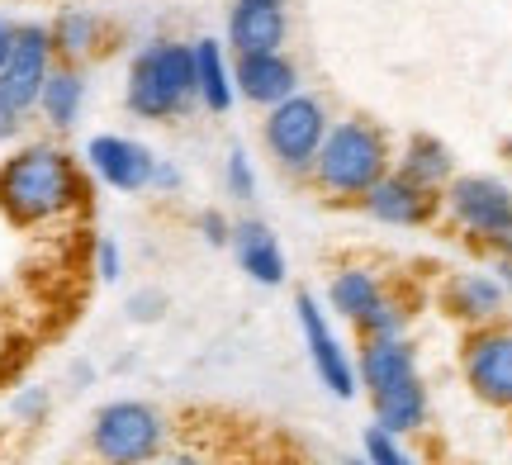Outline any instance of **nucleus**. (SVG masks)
Wrapping results in <instances>:
<instances>
[{"label":"nucleus","instance_id":"34","mask_svg":"<svg viewBox=\"0 0 512 465\" xmlns=\"http://www.w3.org/2000/svg\"><path fill=\"white\" fill-rule=\"evenodd\" d=\"M162 465H204L195 451H162Z\"/></svg>","mask_w":512,"mask_h":465},{"label":"nucleus","instance_id":"16","mask_svg":"<svg viewBox=\"0 0 512 465\" xmlns=\"http://www.w3.org/2000/svg\"><path fill=\"white\" fill-rule=\"evenodd\" d=\"M370 399V423L384 432H394V437H418L427 423H432V390H427V380L418 375H408L399 385H384V390L366 394Z\"/></svg>","mask_w":512,"mask_h":465},{"label":"nucleus","instance_id":"30","mask_svg":"<svg viewBox=\"0 0 512 465\" xmlns=\"http://www.w3.org/2000/svg\"><path fill=\"white\" fill-rule=\"evenodd\" d=\"M185 171L171 162V157H157V171H152V195H181Z\"/></svg>","mask_w":512,"mask_h":465},{"label":"nucleus","instance_id":"31","mask_svg":"<svg viewBox=\"0 0 512 465\" xmlns=\"http://www.w3.org/2000/svg\"><path fill=\"white\" fill-rule=\"evenodd\" d=\"M19 133H24V114L0 100V143H19Z\"/></svg>","mask_w":512,"mask_h":465},{"label":"nucleus","instance_id":"5","mask_svg":"<svg viewBox=\"0 0 512 465\" xmlns=\"http://www.w3.org/2000/svg\"><path fill=\"white\" fill-rule=\"evenodd\" d=\"M441 224L479 252H494L512 233V186L489 171H456L441 190Z\"/></svg>","mask_w":512,"mask_h":465},{"label":"nucleus","instance_id":"23","mask_svg":"<svg viewBox=\"0 0 512 465\" xmlns=\"http://www.w3.org/2000/svg\"><path fill=\"white\" fill-rule=\"evenodd\" d=\"M408 323H413V304L389 285L366 314L351 323V333H356V342H375V337H408Z\"/></svg>","mask_w":512,"mask_h":465},{"label":"nucleus","instance_id":"27","mask_svg":"<svg viewBox=\"0 0 512 465\" xmlns=\"http://www.w3.org/2000/svg\"><path fill=\"white\" fill-rule=\"evenodd\" d=\"M128 323H162L166 318V295L157 290V285H143V290H133L124 304Z\"/></svg>","mask_w":512,"mask_h":465},{"label":"nucleus","instance_id":"14","mask_svg":"<svg viewBox=\"0 0 512 465\" xmlns=\"http://www.w3.org/2000/svg\"><path fill=\"white\" fill-rule=\"evenodd\" d=\"M228 252L238 261V271L252 285H285L290 276V261H285V247H280V233L261 219H233V238H228Z\"/></svg>","mask_w":512,"mask_h":465},{"label":"nucleus","instance_id":"26","mask_svg":"<svg viewBox=\"0 0 512 465\" xmlns=\"http://www.w3.org/2000/svg\"><path fill=\"white\" fill-rule=\"evenodd\" d=\"M223 190L238 205H252L256 200V167H252V157H247V148H228V157H223Z\"/></svg>","mask_w":512,"mask_h":465},{"label":"nucleus","instance_id":"36","mask_svg":"<svg viewBox=\"0 0 512 465\" xmlns=\"http://www.w3.org/2000/svg\"><path fill=\"white\" fill-rule=\"evenodd\" d=\"M494 271H498V276H503V280H508V295H512V266H503V261H494Z\"/></svg>","mask_w":512,"mask_h":465},{"label":"nucleus","instance_id":"37","mask_svg":"<svg viewBox=\"0 0 512 465\" xmlns=\"http://www.w3.org/2000/svg\"><path fill=\"white\" fill-rule=\"evenodd\" d=\"M503 162L512 167V138H503Z\"/></svg>","mask_w":512,"mask_h":465},{"label":"nucleus","instance_id":"33","mask_svg":"<svg viewBox=\"0 0 512 465\" xmlns=\"http://www.w3.org/2000/svg\"><path fill=\"white\" fill-rule=\"evenodd\" d=\"M67 380H72V390H86L95 380V366L91 361H72V371H67Z\"/></svg>","mask_w":512,"mask_h":465},{"label":"nucleus","instance_id":"35","mask_svg":"<svg viewBox=\"0 0 512 465\" xmlns=\"http://www.w3.org/2000/svg\"><path fill=\"white\" fill-rule=\"evenodd\" d=\"M489 257H494V261H503V266H512V233H508V238H503V242H498V247H494V252H489Z\"/></svg>","mask_w":512,"mask_h":465},{"label":"nucleus","instance_id":"24","mask_svg":"<svg viewBox=\"0 0 512 465\" xmlns=\"http://www.w3.org/2000/svg\"><path fill=\"white\" fill-rule=\"evenodd\" d=\"M361 461L366 465H418V456H413V447H408L403 437H394V432H384L370 423V428L361 432Z\"/></svg>","mask_w":512,"mask_h":465},{"label":"nucleus","instance_id":"19","mask_svg":"<svg viewBox=\"0 0 512 465\" xmlns=\"http://www.w3.org/2000/svg\"><path fill=\"white\" fill-rule=\"evenodd\" d=\"M86 100H91V81H86V72L72 67V62H57L53 76L43 81V95H38L34 114L43 119V129L57 138V133H72L76 124H81Z\"/></svg>","mask_w":512,"mask_h":465},{"label":"nucleus","instance_id":"1","mask_svg":"<svg viewBox=\"0 0 512 465\" xmlns=\"http://www.w3.org/2000/svg\"><path fill=\"white\" fill-rule=\"evenodd\" d=\"M91 209V176L57 138H19L0 157V219L19 233L57 228Z\"/></svg>","mask_w":512,"mask_h":465},{"label":"nucleus","instance_id":"18","mask_svg":"<svg viewBox=\"0 0 512 465\" xmlns=\"http://www.w3.org/2000/svg\"><path fill=\"white\" fill-rule=\"evenodd\" d=\"M48 34H53V53L57 62H91L95 53H105V43H110V24L100 10L91 5H62L53 19H48Z\"/></svg>","mask_w":512,"mask_h":465},{"label":"nucleus","instance_id":"25","mask_svg":"<svg viewBox=\"0 0 512 465\" xmlns=\"http://www.w3.org/2000/svg\"><path fill=\"white\" fill-rule=\"evenodd\" d=\"M48 413H53V390H48V385H19V390L10 394V418H15L19 428L48 423Z\"/></svg>","mask_w":512,"mask_h":465},{"label":"nucleus","instance_id":"28","mask_svg":"<svg viewBox=\"0 0 512 465\" xmlns=\"http://www.w3.org/2000/svg\"><path fill=\"white\" fill-rule=\"evenodd\" d=\"M91 266H95V276L105 280V285H114V280L124 276V247L110 238V233H100L91 247Z\"/></svg>","mask_w":512,"mask_h":465},{"label":"nucleus","instance_id":"22","mask_svg":"<svg viewBox=\"0 0 512 465\" xmlns=\"http://www.w3.org/2000/svg\"><path fill=\"white\" fill-rule=\"evenodd\" d=\"M384 290H389V280H384L375 266H366V261H347V266H337L332 280H328V314H337L342 323H356Z\"/></svg>","mask_w":512,"mask_h":465},{"label":"nucleus","instance_id":"39","mask_svg":"<svg viewBox=\"0 0 512 465\" xmlns=\"http://www.w3.org/2000/svg\"><path fill=\"white\" fill-rule=\"evenodd\" d=\"M508 418H512V413H508Z\"/></svg>","mask_w":512,"mask_h":465},{"label":"nucleus","instance_id":"7","mask_svg":"<svg viewBox=\"0 0 512 465\" xmlns=\"http://www.w3.org/2000/svg\"><path fill=\"white\" fill-rule=\"evenodd\" d=\"M460 380L484 409L512 413V318L460 333Z\"/></svg>","mask_w":512,"mask_h":465},{"label":"nucleus","instance_id":"29","mask_svg":"<svg viewBox=\"0 0 512 465\" xmlns=\"http://www.w3.org/2000/svg\"><path fill=\"white\" fill-rule=\"evenodd\" d=\"M195 233H200V242H209V247H228L233 219H228L223 209H200V214H195Z\"/></svg>","mask_w":512,"mask_h":465},{"label":"nucleus","instance_id":"32","mask_svg":"<svg viewBox=\"0 0 512 465\" xmlns=\"http://www.w3.org/2000/svg\"><path fill=\"white\" fill-rule=\"evenodd\" d=\"M15 29H19V19L0 15V67H5V57H10V43H15Z\"/></svg>","mask_w":512,"mask_h":465},{"label":"nucleus","instance_id":"17","mask_svg":"<svg viewBox=\"0 0 512 465\" xmlns=\"http://www.w3.org/2000/svg\"><path fill=\"white\" fill-rule=\"evenodd\" d=\"M190 57H195V105L209 114H228L238 105L228 43L214 34H200V38H190Z\"/></svg>","mask_w":512,"mask_h":465},{"label":"nucleus","instance_id":"38","mask_svg":"<svg viewBox=\"0 0 512 465\" xmlns=\"http://www.w3.org/2000/svg\"><path fill=\"white\" fill-rule=\"evenodd\" d=\"M342 465H366V461H361V456H351V461H342Z\"/></svg>","mask_w":512,"mask_h":465},{"label":"nucleus","instance_id":"9","mask_svg":"<svg viewBox=\"0 0 512 465\" xmlns=\"http://www.w3.org/2000/svg\"><path fill=\"white\" fill-rule=\"evenodd\" d=\"M53 67H57V53H53L48 24H43V19H19L10 57H5V67H0V100L29 119L38 105V95H43V81L53 76Z\"/></svg>","mask_w":512,"mask_h":465},{"label":"nucleus","instance_id":"4","mask_svg":"<svg viewBox=\"0 0 512 465\" xmlns=\"http://www.w3.org/2000/svg\"><path fill=\"white\" fill-rule=\"evenodd\" d=\"M171 423L157 404L147 399H110L100 404L86 432V447L100 465H147L162 461Z\"/></svg>","mask_w":512,"mask_h":465},{"label":"nucleus","instance_id":"10","mask_svg":"<svg viewBox=\"0 0 512 465\" xmlns=\"http://www.w3.org/2000/svg\"><path fill=\"white\" fill-rule=\"evenodd\" d=\"M81 167L91 181H100L114 195H152L157 152L133 133H91L81 148Z\"/></svg>","mask_w":512,"mask_h":465},{"label":"nucleus","instance_id":"3","mask_svg":"<svg viewBox=\"0 0 512 465\" xmlns=\"http://www.w3.org/2000/svg\"><path fill=\"white\" fill-rule=\"evenodd\" d=\"M124 110L143 124H176L195 110V57L185 38L157 34L128 57Z\"/></svg>","mask_w":512,"mask_h":465},{"label":"nucleus","instance_id":"6","mask_svg":"<svg viewBox=\"0 0 512 465\" xmlns=\"http://www.w3.org/2000/svg\"><path fill=\"white\" fill-rule=\"evenodd\" d=\"M328 124L332 114L323 105V95L294 91L290 100H280V105L266 110V119H261V148H266V157L275 162L280 176L309 181L313 157H318L323 138H328Z\"/></svg>","mask_w":512,"mask_h":465},{"label":"nucleus","instance_id":"21","mask_svg":"<svg viewBox=\"0 0 512 465\" xmlns=\"http://www.w3.org/2000/svg\"><path fill=\"white\" fill-rule=\"evenodd\" d=\"M394 171L408 176L413 186L441 195V190L451 186V176H456V152L446 148L437 133H408L403 148L394 152Z\"/></svg>","mask_w":512,"mask_h":465},{"label":"nucleus","instance_id":"15","mask_svg":"<svg viewBox=\"0 0 512 465\" xmlns=\"http://www.w3.org/2000/svg\"><path fill=\"white\" fill-rule=\"evenodd\" d=\"M233 86H238V100L256 105V110H271L299 91V62L290 53L233 57Z\"/></svg>","mask_w":512,"mask_h":465},{"label":"nucleus","instance_id":"11","mask_svg":"<svg viewBox=\"0 0 512 465\" xmlns=\"http://www.w3.org/2000/svg\"><path fill=\"white\" fill-rule=\"evenodd\" d=\"M437 304L441 314L456 323L460 333L470 328H489V323H503L512 314V295L508 280L498 271H479V266H465V271H446L437 285Z\"/></svg>","mask_w":512,"mask_h":465},{"label":"nucleus","instance_id":"8","mask_svg":"<svg viewBox=\"0 0 512 465\" xmlns=\"http://www.w3.org/2000/svg\"><path fill=\"white\" fill-rule=\"evenodd\" d=\"M294 318H299V337H304V352H309V366L318 375V385L332 394V399H356L361 394V380H356V356L342 347V337L332 328L323 299L299 290L294 295Z\"/></svg>","mask_w":512,"mask_h":465},{"label":"nucleus","instance_id":"12","mask_svg":"<svg viewBox=\"0 0 512 465\" xmlns=\"http://www.w3.org/2000/svg\"><path fill=\"white\" fill-rule=\"evenodd\" d=\"M356 209L366 214L370 224H384V228H432V224H441V195L413 186V181L399 176V171H389L384 181H375Z\"/></svg>","mask_w":512,"mask_h":465},{"label":"nucleus","instance_id":"2","mask_svg":"<svg viewBox=\"0 0 512 465\" xmlns=\"http://www.w3.org/2000/svg\"><path fill=\"white\" fill-rule=\"evenodd\" d=\"M394 171V143L389 133L366 119V114H347V119H332L328 138L313 157L309 186L328 200V205H361L366 190L375 181H384Z\"/></svg>","mask_w":512,"mask_h":465},{"label":"nucleus","instance_id":"13","mask_svg":"<svg viewBox=\"0 0 512 465\" xmlns=\"http://www.w3.org/2000/svg\"><path fill=\"white\" fill-rule=\"evenodd\" d=\"M223 43L233 57H252V53H285L290 43V15H285V0H233L228 5V29Z\"/></svg>","mask_w":512,"mask_h":465},{"label":"nucleus","instance_id":"20","mask_svg":"<svg viewBox=\"0 0 512 465\" xmlns=\"http://www.w3.org/2000/svg\"><path fill=\"white\" fill-rule=\"evenodd\" d=\"M418 342L413 337H375V342H361L356 347V380L361 390L375 394L384 385H399L408 375H418Z\"/></svg>","mask_w":512,"mask_h":465}]
</instances>
